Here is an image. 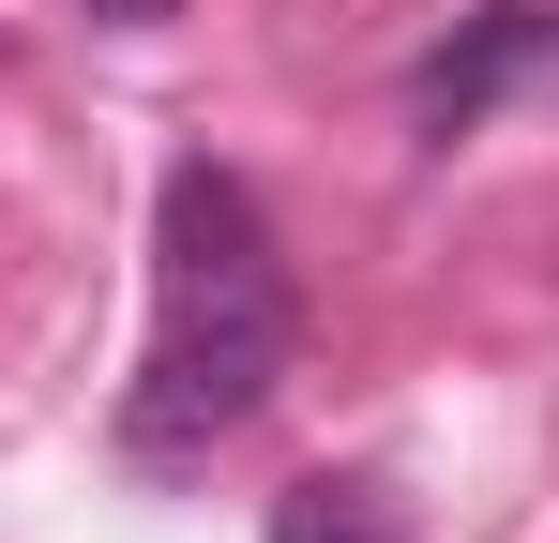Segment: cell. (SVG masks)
<instances>
[{
    "mask_svg": "<svg viewBox=\"0 0 559 543\" xmlns=\"http://www.w3.org/2000/svg\"><path fill=\"white\" fill-rule=\"evenodd\" d=\"M273 543H408V529L378 514L364 483H302V498H273Z\"/></svg>",
    "mask_w": 559,
    "mask_h": 543,
    "instance_id": "3957f363",
    "label": "cell"
},
{
    "mask_svg": "<svg viewBox=\"0 0 559 543\" xmlns=\"http://www.w3.org/2000/svg\"><path fill=\"white\" fill-rule=\"evenodd\" d=\"M106 31H167V15H182V0H92Z\"/></svg>",
    "mask_w": 559,
    "mask_h": 543,
    "instance_id": "277c9868",
    "label": "cell"
},
{
    "mask_svg": "<svg viewBox=\"0 0 559 543\" xmlns=\"http://www.w3.org/2000/svg\"><path fill=\"white\" fill-rule=\"evenodd\" d=\"M287 362H302V302H287V257L258 227V181L167 167V333H152L136 393H121V452L182 468V452L242 438Z\"/></svg>",
    "mask_w": 559,
    "mask_h": 543,
    "instance_id": "6da1fadb",
    "label": "cell"
},
{
    "mask_svg": "<svg viewBox=\"0 0 559 543\" xmlns=\"http://www.w3.org/2000/svg\"><path fill=\"white\" fill-rule=\"evenodd\" d=\"M545 46H559V0H499L468 46H439V61H424V121H439V136H454V121H484L499 90L545 61Z\"/></svg>",
    "mask_w": 559,
    "mask_h": 543,
    "instance_id": "7a4b0ae2",
    "label": "cell"
}]
</instances>
